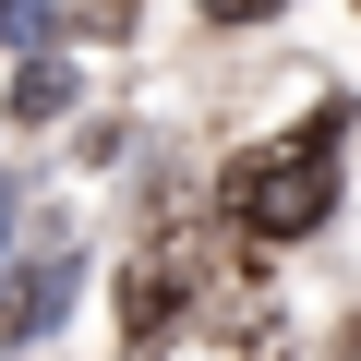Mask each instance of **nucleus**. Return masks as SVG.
<instances>
[{
    "label": "nucleus",
    "instance_id": "nucleus-1",
    "mask_svg": "<svg viewBox=\"0 0 361 361\" xmlns=\"http://www.w3.org/2000/svg\"><path fill=\"white\" fill-rule=\"evenodd\" d=\"M217 217H229L241 241H313V229L337 217V157H325V133H313V145H265V157H241L229 193H217Z\"/></svg>",
    "mask_w": 361,
    "mask_h": 361
},
{
    "label": "nucleus",
    "instance_id": "nucleus-2",
    "mask_svg": "<svg viewBox=\"0 0 361 361\" xmlns=\"http://www.w3.org/2000/svg\"><path fill=\"white\" fill-rule=\"evenodd\" d=\"M205 289V241L193 229H157L145 253H133V277H121V337L133 349H157L169 325H180V301Z\"/></svg>",
    "mask_w": 361,
    "mask_h": 361
},
{
    "label": "nucleus",
    "instance_id": "nucleus-3",
    "mask_svg": "<svg viewBox=\"0 0 361 361\" xmlns=\"http://www.w3.org/2000/svg\"><path fill=\"white\" fill-rule=\"evenodd\" d=\"M277 349H289L277 301H229V313H205L193 337H169V349H145V361H277Z\"/></svg>",
    "mask_w": 361,
    "mask_h": 361
},
{
    "label": "nucleus",
    "instance_id": "nucleus-7",
    "mask_svg": "<svg viewBox=\"0 0 361 361\" xmlns=\"http://www.w3.org/2000/svg\"><path fill=\"white\" fill-rule=\"evenodd\" d=\"M337 361H361V325H349V337H337Z\"/></svg>",
    "mask_w": 361,
    "mask_h": 361
},
{
    "label": "nucleus",
    "instance_id": "nucleus-6",
    "mask_svg": "<svg viewBox=\"0 0 361 361\" xmlns=\"http://www.w3.org/2000/svg\"><path fill=\"white\" fill-rule=\"evenodd\" d=\"M289 0H205V25H277Z\"/></svg>",
    "mask_w": 361,
    "mask_h": 361
},
{
    "label": "nucleus",
    "instance_id": "nucleus-4",
    "mask_svg": "<svg viewBox=\"0 0 361 361\" xmlns=\"http://www.w3.org/2000/svg\"><path fill=\"white\" fill-rule=\"evenodd\" d=\"M61 289H73V253L49 241V253H37L25 277H13V289H0V337H49V313H61Z\"/></svg>",
    "mask_w": 361,
    "mask_h": 361
},
{
    "label": "nucleus",
    "instance_id": "nucleus-5",
    "mask_svg": "<svg viewBox=\"0 0 361 361\" xmlns=\"http://www.w3.org/2000/svg\"><path fill=\"white\" fill-rule=\"evenodd\" d=\"M61 97H73V73H61V61H37V73H25V85H13V109H25V121H49V109H61Z\"/></svg>",
    "mask_w": 361,
    "mask_h": 361
}]
</instances>
